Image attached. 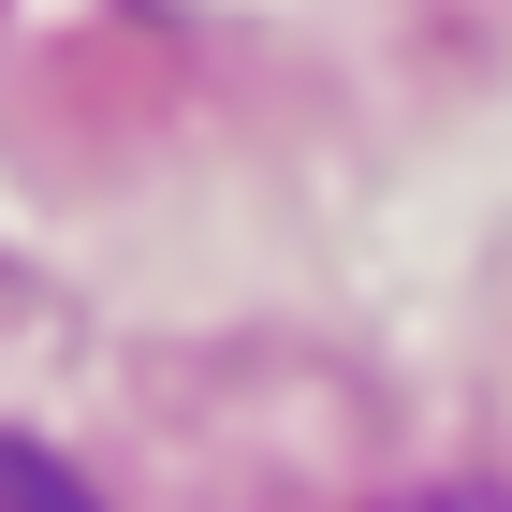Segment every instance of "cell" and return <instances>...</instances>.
Here are the masks:
<instances>
[{
	"mask_svg": "<svg viewBox=\"0 0 512 512\" xmlns=\"http://www.w3.org/2000/svg\"><path fill=\"white\" fill-rule=\"evenodd\" d=\"M0 512H88V483L59 454H30V439H0Z\"/></svg>",
	"mask_w": 512,
	"mask_h": 512,
	"instance_id": "1",
	"label": "cell"
},
{
	"mask_svg": "<svg viewBox=\"0 0 512 512\" xmlns=\"http://www.w3.org/2000/svg\"><path fill=\"white\" fill-rule=\"evenodd\" d=\"M395 512H512V498H395Z\"/></svg>",
	"mask_w": 512,
	"mask_h": 512,
	"instance_id": "2",
	"label": "cell"
}]
</instances>
